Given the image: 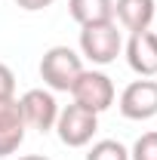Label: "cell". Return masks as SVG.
<instances>
[{
    "label": "cell",
    "instance_id": "obj_1",
    "mask_svg": "<svg viewBox=\"0 0 157 160\" xmlns=\"http://www.w3.org/2000/svg\"><path fill=\"white\" fill-rule=\"evenodd\" d=\"M80 71H83V62L71 46H53L40 59V77L53 92H71Z\"/></svg>",
    "mask_w": 157,
    "mask_h": 160
},
{
    "label": "cell",
    "instance_id": "obj_2",
    "mask_svg": "<svg viewBox=\"0 0 157 160\" xmlns=\"http://www.w3.org/2000/svg\"><path fill=\"white\" fill-rule=\"evenodd\" d=\"M123 49V40L114 22H99L80 28V52L93 65H111Z\"/></svg>",
    "mask_w": 157,
    "mask_h": 160
},
{
    "label": "cell",
    "instance_id": "obj_3",
    "mask_svg": "<svg viewBox=\"0 0 157 160\" xmlns=\"http://www.w3.org/2000/svg\"><path fill=\"white\" fill-rule=\"evenodd\" d=\"M71 96H74V105L93 111V114H102V111H108L114 105L117 92H114V83H111L108 74L83 68L77 74V80H74V86H71Z\"/></svg>",
    "mask_w": 157,
    "mask_h": 160
},
{
    "label": "cell",
    "instance_id": "obj_4",
    "mask_svg": "<svg viewBox=\"0 0 157 160\" xmlns=\"http://www.w3.org/2000/svg\"><path fill=\"white\" fill-rule=\"evenodd\" d=\"M96 129H99V114L80 108V105L62 108L59 117H56V132H59L62 145H68V148H83V145H89L93 136H96Z\"/></svg>",
    "mask_w": 157,
    "mask_h": 160
},
{
    "label": "cell",
    "instance_id": "obj_5",
    "mask_svg": "<svg viewBox=\"0 0 157 160\" xmlns=\"http://www.w3.org/2000/svg\"><path fill=\"white\" fill-rule=\"evenodd\" d=\"M120 114L126 120H151L157 114V80H133L120 92Z\"/></svg>",
    "mask_w": 157,
    "mask_h": 160
},
{
    "label": "cell",
    "instance_id": "obj_6",
    "mask_svg": "<svg viewBox=\"0 0 157 160\" xmlns=\"http://www.w3.org/2000/svg\"><path fill=\"white\" fill-rule=\"evenodd\" d=\"M25 126L37 129V132H49L56 129V117H59V102L49 89H28L19 99Z\"/></svg>",
    "mask_w": 157,
    "mask_h": 160
},
{
    "label": "cell",
    "instance_id": "obj_7",
    "mask_svg": "<svg viewBox=\"0 0 157 160\" xmlns=\"http://www.w3.org/2000/svg\"><path fill=\"white\" fill-rule=\"evenodd\" d=\"M25 117H22V105L16 96L0 99V157H9L19 151L25 142Z\"/></svg>",
    "mask_w": 157,
    "mask_h": 160
},
{
    "label": "cell",
    "instance_id": "obj_8",
    "mask_svg": "<svg viewBox=\"0 0 157 160\" xmlns=\"http://www.w3.org/2000/svg\"><path fill=\"white\" fill-rule=\"evenodd\" d=\"M126 62L139 77L157 74V31H136L126 43Z\"/></svg>",
    "mask_w": 157,
    "mask_h": 160
},
{
    "label": "cell",
    "instance_id": "obj_9",
    "mask_svg": "<svg viewBox=\"0 0 157 160\" xmlns=\"http://www.w3.org/2000/svg\"><path fill=\"white\" fill-rule=\"evenodd\" d=\"M114 16L129 34L148 31L151 22L157 19V3L154 0H114Z\"/></svg>",
    "mask_w": 157,
    "mask_h": 160
},
{
    "label": "cell",
    "instance_id": "obj_10",
    "mask_svg": "<svg viewBox=\"0 0 157 160\" xmlns=\"http://www.w3.org/2000/svg\"><path fill=\"white\" fill-rule=\"evenodd\" d=\"M71 19L83 25H99V22H114V0H68Z\"/></svg>",
    "mask_w": 157,
    "mask_h": 160
},
{
    "label": "cell",
    "instance_id": "obj_11",
    "mask_svg": "<svg viewBox=\"0 0 157 160\" xmlns=\"http://www.w3.org/2000/svg\"><path fill=\"white\" fill-rule=\"evenodd\" d=\"M86 160H129V151L114 139H102V142H96L89 148Z\"/></svg>",
    "mask_w": 157,
    "mask_h": 160
},
{
    "label": "cell",
    "instance_id": "obj_12",
    "mask_svg": "<svg viewBox=\"0 0 157 160\" xmlns=\"http://www.w3.org/2000/svg\"><path fill=\"white\" fill-rule=\"evenodd\" d=\"M129 160H157V132L139 136L133 151H129Z\"/></svg>",
    "mask_w": 157,
    "mask_h": 160
},
{
    "label": "cell",
    "instance_id": "obj_13",
    "mask_svg": "<svg viewBox=\"0 0 157 160\" xmlns=\"http://www.w3.org/2000/svg\"><path fill=\"white\" fill-rule=\"evenodd\" d=\"M16 96V74L9 71V65L0 62V99H9Z\"/></svg>",
    "mask_w": 157,
    "mask_h": 160
},
{
    "label": "cell",
    "instance_id": "obj_14",
    "mask_svg": "<svg viewBox=\"0 0 157 160\" xmlns=\"http://www.w3.org/2000/svg\"><path fill=\"white\" fill-rule=\"evenodd\" d=\"M22 9H28V12H40V9H46V6H53L56 0H16Z\"/></svg>",
    "mask_w": 157,
    "mask_h": 160
},
{
    "label": "cell",
    "instance_id": "obj_15",
    "mask_svg": "<svg viewBox=\"0 0 157 160\" xmlns=\"http://www.w3.org/2000/svg\"><path fill=\"white\" fill-rule=\"evenodd\" d=\"M19 160H49V157H40V154H28V157H19Z\"/></svg>",
    "mask_w": 157,
    "mask_h": 160
}]
</instances>
